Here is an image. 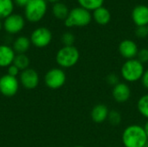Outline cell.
<instances>
[{
	"instance_id": "cell-1",
	"label": "cell",
	"mask_w": 148,
	"mask_h": 147,
	"mask_svg": "<svg viewBox=\"0 0 148 147\" xmlns=\"http://www.w3.org/2000/svg\"><path fill=\"white\" fill-rule=\"evenodd\" d=\"M121 139L125 147H144L148 141L144 127L139 124L127 126L122 133Z\"/></svg>"
},
{
	"instance_id": "cell-2",
	"label": "cell",
	"mask_w": 148,
	"mask_h": 147,
	"mask_svg": "<svg viewBox=\"0 0 148 147\" xmlns=\"http://www.w3.org/2000/svg\"><path fill=\"white\" fill-rule=\"evenodd\" d=\"M144 72V64H142L136 58L126 60L121 68V75L122 79L128 83L137 82L140 81Z\"/></svg>"
},
{
	"instance_id": "cell-3",
	"label": "cell",
	"mask_w": 148,
	"mask_h": 147,
	"mask_svg": "<svg viewBox=\"0 0 148 147\" xmlns=\"http://www.w3.org/2000/svg\"><path fill=\"white\" fill-rule=\"evenodd\" d=\"M92 18L91 12L80 6L69 10V16L64 21V23L68 28L85 27L91 23Z\"/></svg>"
},
{
	"instance_id": "cell-4",
	"label": "cell",
	"mask_w": 148,
	"mask_h": 147,
	"mask_svg": "<svg viewBox=\"0 0 148 147\" xmlns=\"http://www.w3.org/2000/svg\"><path fill=\"white\" fill-rule=\"evenodd\" d=\"M80 59V52L75 46H63L56 55L57 64L63 68H69L76 65Z\"/></svg>"
},
{
	"instance_id": "cell-5",
	"label": "cell",
	"mask_w": 148,
	"mask_h": 147,
	"mask_svg": "<svg viewBox=\"0 0 148 147\" xmlns=\"http://www.w3.org/2000/svg\"><path fill=\"white\" fill-rule=\"evenodd\" d=\"M25 8V17L31 23L41 21L47 11L46 0H30Z\"/></svg>"
},
{
	"instance_id": "cell-6",
	"label": "cell",
	"mask_w": 148,
	"mask_h": 147,
	"mask_svg": "<svg viewBox=\"0 0 148 147\" xmlns=\"http://www.w3.org/2000/svg\"><path fill=\"white\" fill-rule=\"evenodd\" d=\"M44 82L48 88L51 89H58L65 84L66 74L62 68H51L46 73L44 76Z\"/></svg>"
},
{
	"instance_id": "cell-7",
	"label": "cell",
	"mask_w": 148,
	"mask_h": 147,
	"mask_svg": "<svg viewBox=\"0 0 148 147\" xmlns=\"http://www.w3.org/2000/svg\"><path fill=\"white\" fill-rule=\"evenodd\" d=\"M52 40L51 31L45 27H39L36 29L30 36L31 43L36 48L47 47Z\"/></svg>"
},
{
	"instance_id": "cell-8",
	"label": "cell",
	"mask_w": 148,
	"mask_h": 147,
	"mask_svg": "<svg viewBox=\"0 0 148 147\" xmlns=\"http://www.w3.org/2000/svg\"><path fill=\"white\" fill-rule=\"evenodd\" d=\"M19 88V82L16 77L4 75L0 78V93L6 97L14 96Z\"/></svg>"
},
{
	"instance_id": "cell-9",
	"label": "cell",
	"mask_w": 148,
	"mask_h": 147,
	"mask_svg": "<svg viewBox=\"0 0 148 147\" xmlns=\"http://www.w3.org/2000/svg\"><path fill=\"white\" fill-rule=\"evenodd\" d=\"M25 22L22 16L18 14H11L4 19L3 28L9 34H17L23 30Z\"/></svg>"
},
{
	"instance_id": "cell-10",
	"label": "cell",
	"mask_w": 148,
	"mask_h": 147,
	"mask_svg": "<svg viewBox=\"0 0 148 147\" xmlns=\"http://www.w3.org/2000/svg\"><path fill=\"white\" fill-rule=\"evenodd\" d=\"M118 50L120 55L126 60L134 59L137 56L139 48L136 42L130 39H125L119 44Z\"/></svg>"
},
{
	"instance_id": "cell-11",
	"label": "cell",
	"mask_w": 148,
	"mask_h": 147,
	"mask_svg": "<svg viewBox=\"0 0 148 147\" xmlns=\"http://www.w3.org/2000/svg\"><path fill=\"white\" fill-rule=\"evenodd\" d=\"M20 81L23 88L27 89H34L39 84L38 73L32 68H27L20 74Z\"/></svg>"
},
{
	"instance_id": "cell-12",
	"label": "cell",
	"mask_w": 148,
	"mask_h": 147,
	"mask_svg": "<svg viewBox=\"0 0 148 147\" xmlns=\"http://www.w3.org/2000/svg\"><path fill=\"white\" fill-rule=\"evenodd\" d=\"M112 96L118 103H125L129 101L131 97V88L127 82H119L113 87Z\"/></svg>"
},
{
	"instance_id": "cell-13",
	"label": "cell",
	"mask_w": 148,
	"mask_h": 147,
	"mask_svg": "<svg viewBox=\"0 0 148 147\" xmlns=\"http://www.w3.org/2000/svg\"><path fill=\"white\" fill-rule=\"evenodd\" d=\"M132 19L137 27L148 25V7L139 4L132 10Z\"/></svg>"
},
{
	"instance_id": "cell-14",
	"label": "cell",
	"mask_w": 148,
	"mask_h": 147,
	"mask_svg": "<svg viewBox=\"0 0 148 147\" xmlns=\"http://www.w3.org/2000/svg\"><path fill=\"white\" fill-rule=\"evenodd\" d=\"M15 56V51L11 47L0 45V68H6L13 64Z\"/></svg>"
},
{
	"instance_id": "cell-15",
	"label": "cell",
	"mask_w": 148,
	"mask_h": 147,
	"mask_svg": "<svg viewBox=\"0 0 148 147\" xmlns=\"http://www.w3.org/2000/svg\"><path fill=\"white\" fill-rule=\"evenodd\" d=\"M109 109L105 104H97L91 110V119L94 122L101 124L108 120Z\"/></svg>"
},
{
	"instance_id": "cell-16",
	"label": "cell",
	"mask_w": 148,
	"mask_h": 147,
	"mask_svg": "<svg viewBox=\"0 0 148 147\" xmlns=\"http://www.w3.org/2000/svg\"><path fill=\"white\" fill-rule=\"evenodd\" d=\"M92 17L96 23L100 25H106L111 20V13L108 9L101 6L93 11Z\"/></svg>"
},
{
	"instance_id": "cell-17",
	"label": "cell",
	"mask_w": 148,
	"mask_h": 147,
	"mask_svg": "<svg viewBox=\"0 0 148 147\" xmlns=\"http://www.w3.org/2000/svg\"><path fill=\"white\" fill-rule=\"evenodd\" d=\"M30 39L26 36L17 37L13 43V49L17 54H25L30 47Z\"/></svg>"
},
{
	"instance_id": "cell-18",
	"label": "cell",
	"mask_w": 148,
	"mask_h": 147,
	"mask_svg": "<svg viewBox=\"0 0 148 147\" xmlns=\"http://www.w3.org/2000/svg\"><path fill=\"white\" fill-rule=\"evenodd\" d=\"M52 13L56 18H57L59 20H64L65 21L69 16V10L67 7V5L64 4L63 3L57 2V3H55L53 7H52Z\"/></svg>"
},
{
	"instance_id": "cell-19",
	"label": "cell",
	"mask_w": 148,
	"mask_h": 147,
	"mask_svg": "<svg viewBox=\"0 0 148 147\" xmlns=\"http://www.w3.org/2000/svg\"><path fill=\"white\" fill-rule=\"evenodd\" d=\"M14 9L13 0H0V19L6 18L12 14Z\"/></svg>"
},
{
	"instance_id": "cell-20",
	"label": "cell",
	"mask_w": 148,
	"mask_h": 147,
	"mask_svg": "<svg viewBox=\"0 0 148 147\" xmlns=\"http://www.w3.org/2000/svg\"><path fill=\"white\" fill-rule=\"evenodd\" d=\"M80 6L89 10L94 11L95 10L102 6L104 0H77Z\"/></svg>"
},
{
	"instance_id": "cell-21",
	"label": "cell",
	"mask_w": 148,
	"mask_h": 147,
	"mask_svg": "<svg viewBox=\"0 0 148 147\" xmlns=\"http://www.w3.org/2000/svg\"><path fill=\"white\" fill-rule=\"evenodd\" d=\"M13 64L17 67L20 70L23 71L27 68H29V59L25 54H17L15 56Z\"/></svg>"
},
{
	"instance_id": "cell-22",
	"label": "cell",
	"mask_w": 148,
	"mask_h": 147,
	"mask_svg": "<svg viewBox=\"0 0 148 147\" xmlns=\"http://www.w3.org/2000/svg\"><path fill=\"white\" fill-rule=\"evenodd\" d=\"M137 109L139 113L148 120V94L140 97L137 102Z\"/></svg>"
},
{
	"instance_id": "cell-23",
	"label": "cell",
	"mask_w": 148,
	"mask_h": 147,
	"mask_svg": "<svg viewBox=\"0 0 148 147\" xmlns=\"http://www.w3.org/2000/svg\"><path fill=\"white\" fill-rule=\"evenodd\" d=\"M121 114L120 113L119 111L117 110H111L109 111L108 116V121L111 126H117L121 124Z\"/></svg>"
},
{
	"instance_id": "cell-24",
	"label": "cell",
	"mask_w": 148,
	"mask_h": 147,
	"mask_svg": "<svg viewBox=\"0 0 148 147\" xmlns=\"http://www.w3.org/2000/svg\"><path fill=\"white\" fill-rule=\"evenodd\" d=\"M75 41V37L70 32H66L62 36V42L64 46H74Z\"/></svg>"
},
{
	"instance_id": "cell-25",
	"label": "cell",
	"mask_w": 148,
	"mask_h": 147,
	"mask_svg": "<svg viewBox=\"0 0 148 147\" xmlns=\"http://www.w3.org/2000/svg\"><path fill=\"white\" fill-rule=\"evenodd\" d=\"M136 59L140 61L142 64L147 63L148 62V49L143 48L139 49Z\"/></svg>"
},
{
	"instance_id": "cell-26",
	"label": "cell",
	"mask_w": 148,
	"mask_h": 147,
	"mask_svg": "<svg viewBox=\"0 0 148 147\" xmlns=\"http://www.w3.org/2000/svg\"><path fill=\"white\" fill-rule=\"evenodd\" d=\"M106 80H107V82H108L110 86H112V87H114V86L117 85L119 82H121V81H120L119 75H116V74H114V73L109 74V75L107 76Z\"/></svg>"
},
{
	"instance_id": "cell-27",
	"label": "cell",
	"mask_w": 148,
	"mask_h": 147,
	"mask_svg": "<svg viewBox=\"0 0 148 147\" xmlns=\"http://www.w3.org/2000/svg\"><path fill=\"white\" fill-rule=\"evenodd\" d=\"M135 35L139 38H146L148 36L147 26H139L135 29Z\"/></svg>"
},
{
	"instance_id": "cell-28",
	"label": "cell",
	"mask_w": 148,
	"mask_h": 147,
	"mask_svg": "<svg viewBox=\"0 0 148 147\" xmlns=\"http://www.w3.org/2000/svg\"><path fill=\"white\" fill-rule=\"evenodd\" d=\"M19 73H20V69L17 67H16L14 64H11L10 66L8 67V74L7 75L13 76V77H16L19 75Z\"/></svg>"
},
{
	"instance_id": "cell-29",
	"label": "cell",
	"mask_w": 148,
	"mask_h": 147,
	"mask_svg": "<svg viewBox=\"0 0 148 147\" xmlns=\"http://www.w3.org/2000/svg\"><path fill=\"white\" fill-rule=\"evenodd\" d=\"M141 81V84L142 86L148 90V68L147 69H145V72L142 75V78L140 80Z\"/></svg>"
},
{
	"instance_id": "cell-30",
	"label": "cell",
	"mask_w": 148,
	"mask_h": 147,
	"mask_svg": "<svg viewBox=\"0 0 148 147\" xmlns=\"http://www.w3.org/2000/svg\"><path fill=\"white\" fill-rule=\"evenodd\" d=\"M30 0H14V3L21 7H25Z\"/></svg>"
},
{
	"instance_id": "cell-31",
	"label": "cell",
	"mask_w": 148,
	"mask_h": 147,
	"mask_svg": "<svg viewBox=\"0 0 148 147\" xmlns=\"http://www.w3.org/2000/svg\"><path fill=\"white\" fill-rule=\"evenodd\" d=\"M143 127H144V130H145V132H146V134H147V136L148 138V120L145 123V125L143 126Z\"/></svg>"
},
{
	"instance_id": "cell-32",
	"label": "cell",
	"mask_w": 148,
	"mask_h": 147,
	"mask_svg": "<svg viewBox=\"0 0 148 147\" xmlns=\"http://www.w3.org/2000/svg\"><path fill=\"white\" fill-rule=\"evenodd\" d=\"M49 2H51V3H57L59 2V0H48Z\"/></svg>"
},
{
	"instance_id": "cell-33",
	"label": "cell",
	"mask_w": 148,
	"mask_h": 147,
	"mask_svg": "<svg viewBox=\"0 0 148 147\" xmlns=\"http://www.w3.org/2000/svg\"><path fill=\"white\" fill-rule=\"evenodd\" d=\"M2 27H3V24H2V23H1V21H0V30L2 29Z\"/></svg>"
},
{
	"instance_id": "cell-34",
	"label": "cell",
	"mask_w": 148,
	"mask_h": 147,
	"mask_svg": "<svg viewBox=\"0 0 148 147\" xmlns=\"http://www.w3.org/2000/svg\"><path fill=\"white\" fill-rule=\"evenodd\" d=\"M144 147H148V141H147V144L145 145V146H144Z\"/></svg>"
},
{
	"instance_id": "cell-35",
	"label": "cell",
	"mask_w": 148,
	"mask_h": 147,
	"mask_svg": "<svg viewBox=\"0 0 148 147\" xmlns=\"http://www.w3.org/2000/svg\"><path fill=\"white\" fill-rule=\"evenodd\" d=\"M74 147H84V146H74Z\"/></svg>"
},
{
	"instance_id": "cell-36",
	"label": "cell",
	"mask_w": 148,
	"mask_h": 147,
	"mask_svg": "<svg viewBox=\"0 0 148 147\" xmlns=\"http://www.w3.org/2000/svg\"><path fill=\"white\" fill-rule=\"evenodd\" d=\"M147 29H148V25H147Z\"/></svg>"
}]
</instances>
